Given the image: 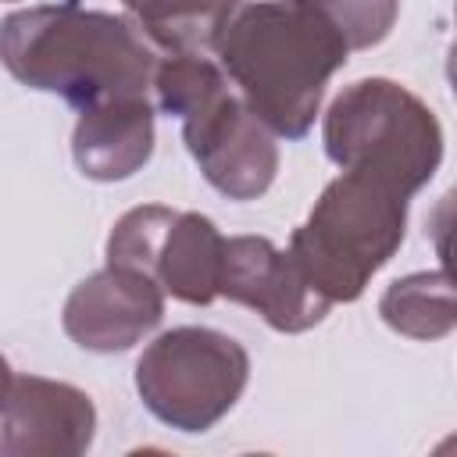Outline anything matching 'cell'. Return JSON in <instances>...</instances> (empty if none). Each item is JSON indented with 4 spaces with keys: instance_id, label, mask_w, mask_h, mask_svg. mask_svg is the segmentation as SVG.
<instances>
[{
    "instance_id": "4fadbf2b",
    "label": "cell",
    "mask_w": 457,
    "mask_h": 457,
    "mask_svg": "<svg viewBox=\"0 0 457 457\" xmlns=\"http://www.w3.org/2000/svg\"><path fill=\"white\" fill-rule=\"evenodd\" d=\"M382 321L407 336V339H443L457 325V307H453V286L443 268L436 271H411L396 282L386 286L378 300Z\"/></svg>"
},
{
    "instance_id": "8fae6325",
    "label": "cell",
    "mask_w": 457,
    "mask_h": 457,
    "mask_svg": "<svg viewBox=\"0 0 457 457\" xmlns=\"http://www.w3.org/2000/svg\"><path fill=\"white\" fill-rule=\"evenodd\" d=\"M71 157L93 182L132 179L154 157V100L118 96L79 111Z\"/></svg>"
},
{
    "instance_id": "30bf717a",
    "label": "cell",
    "mask_w": 457,
    "mask_h": 457,
    "mask_svg": "<svg viewBox=\"0 0 457 457\" xmlns=\"http://www.w3.org/2000/svg\"><path fill=\"white\" fill-rule=\"evenodd\" d=\"M96 407L86 389L14 375L0 403V457H75L93 446Z\"/></svg>"
},
{
    "instance_id": "7c38bea8",
    "label": "cell",
    "mask_w": 457,
    "mask_h": 457,
    "mask_svg": "<svg viewBox=\"0 0 457 457\" xmlns=\"http://www.w3.org/2000/svg\"><path fill=\"white\" fill-rule=\"evenodd\" d=\"M161 54H211L243 0H121Z\"/></svg>"
},
{
    "instance_id": "ba28073f",
    "label": "cell",
    "mask_w": 457,
    "mask_h": 457,
    "mask_svg": "<svg viewBox=\"0 0 457 457\" xmlns=\"http://www.w3.org/2000/svg\"><path fill=\"white\" fill-rule=\"evenodd\" d=\"M218 296L257 311L275 332L296 336L325 321L328 300L311 289L289 250L268 236H228L221 250Z\"/></svg>"
},
{
    "instance_id": "52a82bcc",
    "label": "cell",
    "mask_w": 457,
    "mask_h": 457,
    "mask_svg": "<svg viewBox=\"0 0 457 457\" xmlns=\"http://www.w3.org/2000/svg\"><path fill=\"white\" fill-rule=\"evenodd\" d=\"M225 236L200 211L139 204L125 211L107 236V264L150 275L164 296L193 307L218 300Z\"/></svg>"
},
{
    "instance_id": "5bb4252c",
    "label": "cell",
    "mask_w": 457,
    "mask_h": 457,
    "mask_svg": "<svg viewBox=\"0 0 457 457\" xmlns=\"http://www.w3.org/2000/svg\"><path fill=\"white\" fill-rule=\"evenodd\" d=\"M293 4H303L325 14L350 50L378 46L393 32L400 14V0H293Z\"/></svg>"
},
{
    "instance_id": "8992f818",
    "label": "cell",
    "mask_w": 457,
    "mask_h": 457,
    "mask_svg": "<svg viewBox=\"0 0 457 457\" xmlns=\"http://www.w3.org/2000/svg\"><path fill=\"white\" fill-rule=\"evenodd\" d=\"M250 382V353L228 332L179 325L161 332L136 361L143 407L175 432L214 428Z\"/></svg>"
},
{
    "instance_id": "5b68a950",
    "label": "cell",
    "mask_w": 457,
    "mask_h": 457,
    "mask_svg": "<svg viewBox=\"0 0 457 457\" xmlns=\"http://www.w3.org/2000/svg\"><path fill=\"white\" fill-rule=\"evenodd\" d=\"M403 232L407 196L368 175L343 171L293 228L286 250L318 296L328 303H353L371 275L393 261Z\"/></svg>"
},
{
    "instance_id": "9c48e42d",
    "label": "cell",
    "mask_w": 457,
    "mask_h": 457,
    "mask_svg": "<svg viewBox=\"0 0 457 457\" xmlns=\"http://www.w3.org/2000/svg\"><path fill=\"white\" fill-rule=\"evenodd\" d=\"M164 318L161 286L125 264L86 275L64 300L61 325L68 339L89 353H121L146 339Z\"/></svg>"
},
{
    "instance_id": "277c9868",
    "label": "cell",
    "mask_w": 457,
    "mask_h": 457,
    "mask_svg": "<svg viewBox=\"0 0 457 457\" xmlns=\"http://www.w3.org/2000/svg\"><path fill=\"white\" fill-rule=\"evenodd\" d=\"M325 157L368 175L400 196H414L443 164V125L407 86L371 75L343 86L321 121Z\"/></svg>"
},
{
    "instance_id": "9a60e30c",
    "label": "cell",
    "mask_w": 457,
    "mask_h": 457,
    "mask_svg": "<svg viewBox=\"0 0 457 457\" xmlns=\"http://www.w3.org/2000/svg\"><path fill=\"white\" fill-rule=\"evenodd\" d=\"M11 378H14V371H11L7 357L0 353V403H4V396H7V386H11Z\"/></svg>"
},
{
    "instance_id": "3957f363",
    "label": "cell",
    "mask_w": 457,
    "mask_h": 457,
    "mask_svg": "<svg viewBox=\"0 0 457 457\" xmlns=\"http://www.w3.org/2000/svg\"><path fill=\"white\" fill-rule=\"evenodd\" d=\"M154 107L182 121L200 175L228 200H257L278 175L275 132L243 104L207 54H161L150 82Z\"/></svg>"
},
{
    "instance_id": "6da1fadb",
    "label": "cell",
    "mask_w": 457,
    "mask_h": 457,
    "mask_svg": "<svg viewBox=\"0 0 457 457\" xmlns=\"http://www.w3.org/2000/svg\"><path fill=\"white\" fill-rule=\"evenodd\" d=\"M161 50L129 14L75 0L11 11L0 21V64L29 89L54 93L75 111L118 96H150Z\"/></svg>"
},
{
    "instance_id": "7a4b0ae2",
    "label": "cell",
    "mask_w": 457,
    "mask_h": 457,
    "mask_svg": "<svg viewBox=\"0 0 457 457\" xmlns=\"http://www.w3.org/2000/svg\"><path fill=\"white\" fill-rule=\"evenodd\" d=\"M211 54L243 104L275 136L303 139L350 46L314 7L293 0H243Z\"/></svg>"
}]
</instances>
